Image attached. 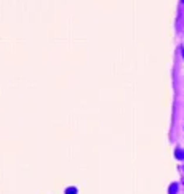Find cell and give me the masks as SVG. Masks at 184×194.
Listing matches in <instances>:
<instances>
[{
    "label": "cell",
    "mask_w": 184,
    "mask_h": 194,
    "mask_svg": "<svg viewBox=\"0 0 184 194\" xmlns=\"http://www.w3.org/2000/svg\"><path fill=\"white\" fill-rule=\"evenodd\" d=\"M175 156H176V159H179V161H184V149H176Z\"/></svg>",
    "instance_id": "obj_1"
},
{
    "label": "cell",
    "mask_w": 184,
    "mask_h": 194,
    "mask_svg": "<svg viewBox=\"0 0 184 194\" xmlns=\"http://www.w3.org/2000/svg\"><path fill=\"white\" fill-rule=\"evenodd\" d=\"M176 191H178V185L173 183V185L170 186V194H176Z\"/></svg>",
    "instance_id": "obj_2"
},
{
    "label": "cell",
    "mask_w": 184,
    "mask_h": 194,
    "mask_svg": "<svg viewBox=\"0 0 184 194\" xmlns=\"http://www.w3.org/2000/svg\"><path fill=\"white\" fill-rule=\"evenodd\" d=\"M66 194H77V189L70 186V188H67V189H66Z\"/></svg>",
    "instance_id": "obj_3"
},
{
    "label": "cell",
    "mask_w": 184,
    "mask_h": 194,
    "mask_svg": "<svg viewBox=\"0 0 184 194\" xmlns=\"http://www.w3.org/2000/svg\"><path fill=\"white\" fill-rule=\"evenodd\" d=\"M181 52H183V56H184V48H181Z\"/></svg>",
    "instance_id": "obj_4"
}]
</instances>
